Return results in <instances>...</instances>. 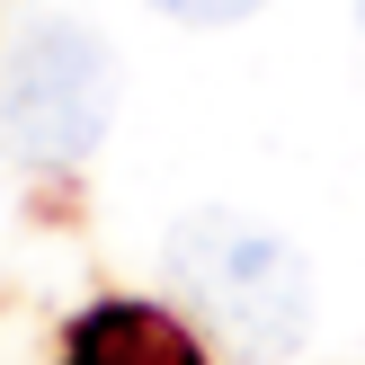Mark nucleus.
I'll return each instance as SVG.
<instances>
[{"instance_id": "obj_4", "label": "nucleus", "mask_w": 365, "mask_h": 365, "mask_svg": "<svg viewBox=\"0 0 365 365\" xmlns=\"http://www.w3.org/2000/svg\"><path fill=\"white\" fill-rule=\"evenodd\" d=\"M152 9L187 18V27H241V18H259L267 0H152Z\"/></svg>"}, {"instance_id": "obj_1", "label": "nucleus", "mask_w": 365, "mask_h": 365, "mask_svg": "<svg viewBox=\"0 0 365 365\" xmlns=\"http://www.w3.org/2000/svg\"><path fill=\"white\" fill-rule=\"evenodd\" d=\"M160 285L178 294V312L205 339H223L232 356L277 365L303 348L312 330V267L285 232L250 223V214H187V223L160 241Z\"/></svg>"}, {"instance_id": "obj_3", "label": "nucleus", "mask_w": 365, "mask_h": 365, "mask_svg": "<svg viewBox=\"0 0 365 365\" xmlns=\"http://www.w3.org/2000/svg\"><path fill=\"white\" fill-rule=\"evenodd\" d=\"M63 365H205V348L160 303H98V312H81Z\"/></svg>"}, {"instance_id": "obj_5", "label": "nucleus", "mask_w": 365, "mask_h": 365, "mask_svg": "<svg viewBox=\"0 0 365 365\" xmlns=\"http://www.w3.org/2000/svg\"><path fill=\"white\" fill-rule=\"evenodd\" d=\"M356 18H365V0H356Z\"/></svg>"}, {"instance_id": "obj_2", "label": "nucleus", "mask_w": 365, "mask_h": 365, "mask_svg": "<svg viewBox=\"0 0 365 365\" xmlns=\"http://www.w3.org/2000/svg\"><path fill=\"white\" fill-rule=\"evenodd\" d=\"M116 116V53L81 18H36L0 53V152L63 170Z\"/></svg>"}]
</instances>
